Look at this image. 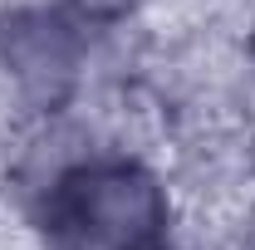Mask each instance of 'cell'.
<instances>
[{"instance_id": "6da1fadb", "label": "cell", "mask_w": 255, "mask_h": 250, "mask_svg": "<svg viewBox=\"0 0 255 250\" xmlns=\"http://www.w3.org/2000/svg\"><path fill=\"white\" fill-rule=\"evenodd\" d=\"M44 231L59 250H172V201L137 157H84L54 172Z\"/></svg>"}, {"instance_id": "7a4b0ae2", "label": "cell", "mask_w": 255, "mask_h": 250, "mask_svg": "<svg viewBox=\"0 0 255 250\" xmlns=\"http://www.w3.org/2000/svg\"><path fill=\"white\" fill-rule=\"evenodd\" d=\"M5 79L25 98H59L79 74V44L49 15H20L5 34Z\"/></svg>"}, {"instance_id": "3957f363", "label": "cell", "mask_w": 255, "mask_h": 250, "mask_svg": "<svg viewBox=\"0 0 255 250\" xmlns=\"http://www.w3.org/2000/svg\"><path fill=\"white\" fill-rule=\"evenodd\" d=\"M137 5H142V0H74V10H79L84 20H94V25H118Z\"/></svg>"}]
</instances>
